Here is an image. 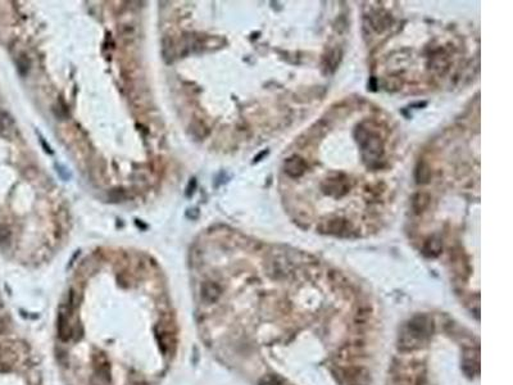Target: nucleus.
<instances>
[{"mask_svg":"<svg viewBox=\"0 0 513 385\" xmlns=\"http://www.w3.org/2000/svg\"><path fill=\"white\" fill-rule=\"evenodd\" d=\"M356 139L362 150V157L368 166L380 164V158L384 155V142L377 131L362 123L356 128Z\"/></svg>","mask_w":513,"mask_h":385,"instance_id":"1","label":"nucleus"},{"mask_svg":"<svg viewBox=\"0 0 513 385\" xmlns=\"http://www.w3.org/2000/svg\"><path fill=\"white\" fill-rule=\"evenodd\" d=\"M433 330L431 321L426 316H417L412 318L399 335V348L403 350L417 349L426 342Z\"/></svg>","mask_w":513,"mask_h":385,"instance_id":"2","label":"nucleus"},{"mask_svg":"<svg viewBox=\"0 0 513 385\" xmlns=\"http://www.w3.org/2000/svg\"><path fill=\"white\" fill-rule=\"evenodd\" d=\"M322 189L332 198H341L349 191V180L343 174H334L322 184Z\"/></svg>","mask_w":513,"mask_h":385,"instance_id":"3","label":"nucleus"},{"mask_svg":"<svg viewBox=\"0 0 513 385\" xmlns=\"http://www.w3.org/2000/svg\"><path fill=\"white\" fill-rule=\"evenodd\" d=\"M344 379L349 385H368V372L361 367H352L344 371Z\"/></svg>","mask_w":513,"mask_h":385,"instance_id":"4","label":"nucleus"},{"mask_svg":"<svg viewBox=\"0 0 513 385\" xmlns=\"http://www.w3.org/2000/svg\"><path fill=\"white\" fill-rule=\"evenodd\" d=\"M321 229L325 231V233L329 234H335V235H341V234L348 233L350 229V224L347 221V219L343 218H331L329 221H325L321 226Z\"/></svg>","mask_w":513,"mask_h":385,"instance_id":"5","label":"nucleus"},{"mask_svg":"<svg viewBox=\"0 0 513 385\" xmlns=\"http://www.w3.org/2000/svg\"><path fill=\"white\" fill-rule=\"evenodd\" d=\"M307 170L305 160L300 157H292L286 159L285 162V172L290 177H300Z\"/></svg>","mask_w":513,"mask_h":385,"instance_id":"6","label":"nucleus"},{"mask_svg":"<svg viewBox=\"0 0 513 385\" xmlns=\"http://www.w3.org/2000/svg\"><path fill=\"white\" fill-rule=\"evenodd\" d=\"M221 295V288L214 283H204L202 286V298L207 303H213Z\"/></svg>","mask_w":513,"mask_h":385,"instance_id":"7","label":"nucleus"},{"mask_svg":"<svg viewBox=\"0 0 513 385\" xmlns=\"http://www.w3.org/2000/svg\"><path fill=\"white\" fill-rule=\"evenodd\" d=\"M14 131V122L8 115L0 113V135L11 136Z\"/></svg>","mask_w":513,"mask_h":385,"instance_id":"8","label":"nucleus"},{"mask_svg":"<svg viewBox=\"0 0 513 385\" xmlns=\"http://www.w3.org/2000/svg\"><path fill=\"white\" fill-rule=\"evenodd\" d=\"M429 203H430V196L426 194V193H418V194L414 196L412 206H413V209L417 213H421V212H423L428 208Z\"/></svg>","mask_w":513,"mask_h":385,"instance_id":"9","label":"nucleus"},{"mask_svg":"<svg viewBox=\"0 0 513 385\" xmlns=\"http://www.w3.org/2000/svg\"><path fill=\"white\" fill-rule=\"evenodd\" d=\"M430 167L425 160H420L416 169V180L418 184H426L430 180Z\"/></svg>","mask_w":513,"mask_h":385,"instance_id":"10","label":"nucleus"},{"mask_svg":"<svg viewBox=\"0 0 513 385\" xmlns=\"http://www.w3.org/2000/svg\"><path fill=\"white\" fill-rule=\"evenodd\" d=\"M441 252V243L438 238H431L423 245V253L429 257H436Z\"/></svg>","mask_w":513,"mask_h":385,"instance_id":"11","label":"nucleus"},{"mask_svg":"<svg viewBox=\"0 0 513 385\" xmlns=\"http://www.w3.org/2000/svg\"><path fill=\"white\" fill-rule=\"evenodd\" d=\"M261 385H283V381L281 377L276 376V375H270L261 381Z\"/></svg>","mask_w":513,"mask_h":385,"instance_id":"12","label":"nucleus"}]
</instances>
